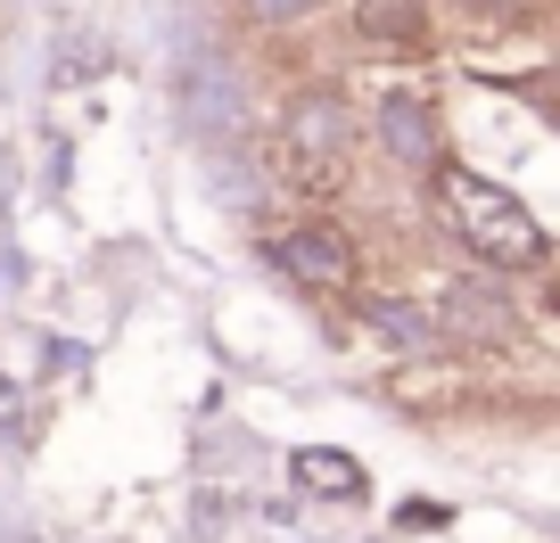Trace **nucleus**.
<instances>
[{
	"label": "nucleus",
	"instance_id": "obj_1",
	"mask_svg": "<svg viewBox=\"0 0 560 543\" xmlns=\"http://www.w3.org/2000/svg\"><path fill=\"white\" fill-rule=\"evenodd\" d=\"M445 214H454V231H462V239H470L487 263H503V272H527V263H544L536 214H527L511 190H494V181L462 174V165H445Z\"/></svg>",
	"mask_w": 560,
	"mask_h": 543
},
{
	"label": "nucleus",
	"instance_id": "obj_2",
	"mask_svg": "<svg viewBox=\"0 0 560 543\" xmlns=\"http://www.w3.org/2000/svg\"><path fill=\"white\" fill-rule=\"evenodd\" d=\"M338 165H347V107L338 99H298L280 116V149H272V174L289 190H330Z\"/></svg>",
	"mask_w": 560,
	"mask_h": 543
},
{
	"label": "nucleus",
	"instance_id": "obj_3",
	"mask_svg": "<svg viewBox=\"0 0 560 543\" xmlns=\"http://www.w3.org/2000/svg\"><path fill=\"white\" fill-rule=\"evenodd\" d=\"M272 263L289 272V281H305V288H347L354 281V247L338 239V231H289V239H272Z\"/></svg>",
	"mask_w": 560,
	"mask_h": 543
},
{
	"label": "nucleus",
	"instance_id": "obj_4",
	"mask_svg": "<svg viewBox=\"0 0 560 543\" xmlns=\"http://www.w3.org/2000/svg\"><path fill=\"white\" fill-rule=\"evenodd\" d=\"M380 141L396 149L404 165H438V116H429L420 99H387L380 107Z\"/></svg>",
	"mask_w": 560,
	"mask_h": 543
},
{
	"label": "nucleus",
	"instance_id": "obj_5",
	"mask_svg": "<svg viewBox=\"0 0 560 543\" xmlns=\"http://www.w3.org/2000/svg\"><path fill=\"white\" fill-rule=\"evenodd\" d=\"M445 314H454V321H462L470 338H503V330H511V305H503V297H487L478 281L445 288Z\"/></svg>",
	"mask_w": 560,
	"mask_h": 543
},
{
	"label": "nucleus",
	"instance_id": "obj_6",
	"mask_svg": "<svg viewBox=\"0 0 560 543\" xmlns=\"http://www.w3.org/2000/svg\"><path fill=\"white\" fill-rule=\"evenodd\" d=\"M298 486L305 494H363V470L347 453H330V445H314V453H298Z\"/></svg>",
	"mask_w": 560,
	"mask_h": 543
},
{
	"label": "nucleus",
	"instance_id": "obj_7",
	"mask_svg": "<svg viewBox=\"0 0 560 543\" xmlns=\"http://www.w3.org/2000/svg\"><path fill=\"white\" fill-rule=\"evenodd\" d=\"M371 330H380L387 338V346H438V321H429V314H412V305H380V314H371Z\"/></svg>",
	"mask_w": 560,
	"mask_h": 543
},
{
	"label": "nucleus",
	"instance_id": "obj_8",
	"mask_svg": "<svg viewBox=\"0 0 560 543\" xmlns=\"http://www.w3.org/2000/svg\"><path fill=\"white\" fill-rule=\"evenodd\" d=\"M396 527H404V535H438V527H445V503H404Z\"/></svg>",
	"mask_w": 560,
	"mask_h": 543
},
{
	"label": "nucleus",
	"instance_id": "obj_9",
	"mask_svg": "<svg viewBox=\"0 0 560 543\" xmlns=\"http://www.w3.org/2000/svg\"><path fill=\"white\" fill-rule=\"evenodd\" d=\"M0 428L18 437V387H9V379H0Z\"/></svg>",
	"mask_w": 560,
	"mask_h": 543
},
{
	"label": "nucleus",
	"instance_id": "obj_10",
	"mask_svg": "<svg viewBox=\"0 0 560 543\" xmlns=\"http://www.w3.org/2000/svg\"><path fill=\"white\" fill-rule=\"evenodd\" d=\"M247 9H256V17H298L305 0H247Z\"/></svg>",
	"mask_w": 560,
	"mask_h": 543
},
{
	"label": "nucleus",
	"instance_id": "obj_11",
	"mask_svg": "<svg viewBox=\"0 0 560 543\" xmlns=\"http://www.w3.org/2000/svg\"><path fill=\"white\" fill-rule=\"evenodd\" d=\"M0 288H9V247H0Z\"/></svg>",
	"mask_w": 560,
	"mask_h": 543
}]
</instances>
